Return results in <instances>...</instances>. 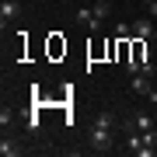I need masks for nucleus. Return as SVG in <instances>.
Masks as SVG:
<instances>
[{"mask_svg":"<svg viewBox=\"0 0 157 157\" xmlns=\"http://www.w3.org/2000/svg\"><path fill=\"white\" fill-rule=\"evenodd\" d=\"M108 14H112V4H108V0H98L94 7H80L77 11V25H84V28H91V35H98L105 28Z\"/></svg>","mask_w":157,"mask_h":157,"instance_id":"f257e3e1","label":"nucleus"},{"mask_svg":"<svg viewBox=\"0 0 157 157\" xmlns=\"http://www.w3.org/2000/svg\"><path fill=\"white\" fill-rule=\"evenodd\" d=\"M126 129H136V133H150V129H157V119H154V115H147V112H133V115L122 122V133H126Z\"/></svg>","mask_w":157,"mask_h":157,"instance_id":"f03ea898","label":"nucleus"},{"mask_svg":"<svg viewBox=\"0 0 157 157\" xmlns=\"http://www.w3.org/2000/svg\"><path fill=\"white\" fill-rule=\"evenodd\" d=\"M112 143H115V129H108V126H94L91 129V147L94 150H108Z\"/></svg>","mask_w":157,"mask_h":157,"instance_id":"7ed1b4c3","label":"nucleus"},{"mask_svg":"<svg viewBox=\"0 0 157 157\" xmlns=\"http://www.w3.org/2000/svg\"><path fill=\"white\" fill-rule=\"evenodd\" d=\"M17 14H21V4L17 0H4L0 4V28H7V21H14Z\"/></svg>","mask_w":157,"mask_h":157,"instance_id":"20e7f679","label":"nucleus"},{"mask_svg":"<svg viewBox=\"0 0 157 157\" xmlns=\"http://www.w3.org/2000/svg\"><path fill=\"white\" fill-rule=\"evenodd\" d=\"M154 17H136V21H133V35H136V39H154Z\"/></svg>","mask_w":157,"mask_h":157,"instance_id":"39448f33","label":"nucleus"},{"mask_svg":"<svg viewBox=\"0 0 157 157\" xmlns=\"http://www.w3.org/2000/svg\"><path fill=\"white\" fill-rule=\"evenodd\" d=\"M133 91H136V94H150V77H147V73L140 70V73H133Z\"/></svg>","mask_w":157,"mask_h":157,"instance_id":"423d86ee","label":"nucleus"},{"mask_svg":"<svg viewBox=\"0 0 157 157\" xmlns=\"http://www.w3.org/2000/svg\"><path fill=\"white\" fill-rule=\"evenodd\" d=\"M0 154H4V157H14V154H21V147H17L14 140H7V136H4V140H0Z\"/></svg>","mask_w":157,"mask_h":157,"instance_id":"0eeeda50","label":"nucleus"},{"mask_svg":"<svg viewBox=\"0 0 157 157\" xmlns=\"http://www.w3.org/2000/svg\"><path fill=\"white\" fill-rule=\"evenodd\" d=\"M94 126H108V129H115V115H112V112H108V108H105V112H98Z\"/></svg>","mask_w":157,"mask_h":157,"instance_id":"6e6552de","label":"nucleus"},{"mask_svg":"<svg viewBox=\"0 0 157 157\" xmlns=\"http://www.w3.org/2000/svg\"><path fill=\"white\" fill-rule=\"evenodd\" d=\"M115 35H119V39H126V35H133V25H115Z\"/></svg>","mask_w":157,"mask_h":157,"instance_id":"1a4fd4ad","label":"nucleus"},{"mask_svg":"<svg viewBox=\"0 0 157 157\" xmlns=\"http://www.w3.org/2000/svg\"><path fill=\"white\" fill-rule=\"evenodd\" d=\"M11 115H14V112H11V108H7V105H4V112H0V126H4V129H7V126H11Z\"/></svg>","mask_w":157,"mask_h":157,"instance_id":"9d476101","label":"nucleus"},{"mask_svg":"<svg viewBox=\"0 0 157 157\" xmlns=\"http://www.w3.org/2000/svg\"><path fill=\"white\" fill-rule=\"evenodd\" d=\"M147 14H150V17H157V0H150V4H147Z\"/></svg>","mask_w":157,"mask_h":157,"instance_id":"9b49d317","label":"nucleus"},{"mask_svg":"<svg viewBox=\"0 0 157 157\" xmlns=\"http://www.w3.org/2000/svg\"><path fill=\"white\" fill-rule=\"evenodd\" d=\"M154 42H157V32H154Z\"/></svg>","mask_w":157,"mask_h":157,"instance_id":"f8f14e48","label":"nucleus"},{"mask_svg":"<svg viewBox=\"0 0 157 157\" xmlns=\"http://www.w3.org/2000/svg\"><path fill=\"white\" fill-rule=\"evenodd\" d=\"M143 4H150V0H143Z\"/></svg>","mask_w":157,"mask_h":157,"instance_id":"ddd939ff","label":"nucleus"},{"mask_svg":"<svg viewBox=\"0 0 157 157\" xmlns=\"http://www.w3.org/2000/svg\"><path fill=\"white\" fill-rule=\"evenodd\" d=\"M154 119H157V115H154Z\"/></svg>","mask_w":157,"mask_h":157,"instance_id":"4468645a","label":"nucleus"}]
</instances>
